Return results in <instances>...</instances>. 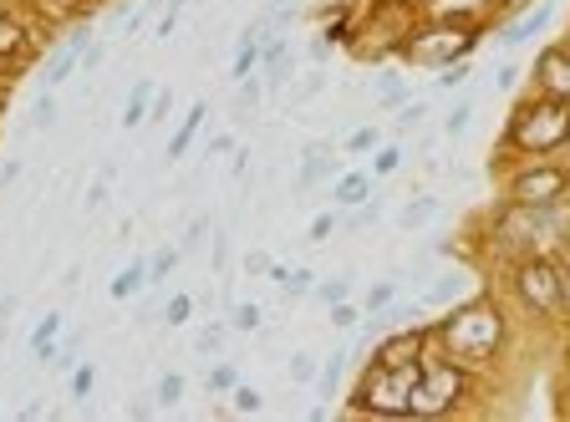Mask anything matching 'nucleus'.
<instances>
[{
	"instance_id": "nucleus-11",
	"label": "nucleus",
	"mask_w": 570,
	"mask_h": 422,
	"mask_svg": "<svg viewBox=\"0 0 570 422\" xmlns=\"http://www.w3.org/2000/svg\"><path fill=\"white\" fill-rule=\"evenodd\" d=\"M550 21H556V0H530V6L514 11L504 26H494V41L499 47H524V41H534Z\"/></svg>"
},
{
	"instance_id": "nucleus-8",
	"label": "nucleus",
	"mask_w": 570,
	"mask_h": 422,
	"mask_svg": "<svg viewBox=\"0 0 570 422\" xmlns=\"http://www.w3.org/2000/svg\"><path fill=\"white\" fill-rule=\"evenodd\" d=\"M428 356V326H392L367 346V362L377 366H407Z\"/></svg>"
},
{
	"instance_id": "nucleus-10",
	"label": "nucleus",
	"mask_w": 570,
	"mask_h": 422,
	"mask_svg": "<svg viewBox=\"0 0 570 422\" xmlns=\"http://www.w3.org/2000/svg\"><path fill=\"white\" fill-rule=\"evenodd\" d=\"M36 57V36L21 16L0 0V71H21L26 61Z\"/></svg>"
},
{
	"instance_id": "nucleus-36",
	"label": "nucleus",
	"mask_w": 570,
	"mask_h": 422,
	"mask_svg": "<svg viewBox=\"0 0 570 422\" xmlns=\"http://www.w3.org/2000/svg\"><path fill=\"white\" fill-rule=\"evenodd\" d=\"M316 301H321V305L352 301V275H332V281H316Z\"/></svg>"
},
{
	"instance_id": "nucleus-6",
	"label": "nucleus",
	"mask_w": 570,
	"mask_h": 422,
	"mask_svg": "<svg viewBox=\"0 0 570 422\" xmlns=\"http://www.w3.org/2000/svg\"><path fill=\"white\" fill-rule=\"evenodd\" d=\"M510 295L524 316L534 321H566L560 311V275H556V255H520L510 259Z\"/></svg>"
},
{
	"instance_id": "nucleus-32",
	"label": "nucleus",
	"mask_w": 570,
	"mask_h": 422,
	"mask_svg": "<svg viewBox=\"0 0 570 422\" xmlns=\"http://www.w3.org/2000/svg\"><path fill=\"white\" fill-rule=\"evenodd\" d=\"M469 122H474V97H459V102L443 112V138H463Z\"/></svg>"
},
{
	"instance_id": "nucleus-46",
	"label": "nucleus",
	"mask_w": 570,
	"mask_h": 422,
	"mask_svg": "<svg viewBox=\"0 0 570 422\" xmlns=\"http://www.w3.org/2000/svg\"><path fill=\"white\" fill-rule=\"evenodd\" d=\"M229 402H235V412H261V408H265V398H261L255 387H245V382L229 392Z\"/></svg>"
},
{
	"instance_id": "nucleus-28",
	"label": "nucleus",
	"mask_w": 570,
	"mask_h": 422,
	"mask_svg": "<svg viewBox=\"0 0 570 422\" xmlns=\"http://www.w3.org/2000/svg\"><path fill=\"white\" fill-rule=\"evenodd\" d=\"M265 97H271V92H265V77H261V71H249L245 82H235V112H255Z\"/></svg>"
},
{
	"instance_id": "nucleus-31",
	"label": "nucleus",
	"mask_w": 570,
	"mask_h": 422,
	"mask_svg": "<svg viewBox=\"0 0 570 422\" xmlns=\"http://www.w3.org/2000/svg\"><path fill=\"white\" fill-rule=\"evenodd\" d=\"M184 392H189V382H184V372H164V376H158V382H154V402H158V408H178V402H184Z\"/></svg>"
},
{
	"instance_id": "nucleus-45",
	"label": "nucleus",
	"mask_w": 570,
	"mask_h": 422,
	"mask_svg": "<svg viewBox=\"0 0 570 422\" xmlns=\"http://www.w3.org/2000/svg\"><path fill=\"white\" fill-rule=\"evenodd\" d=\"M332 51H336V41L326 31H316V36H311V47H306V61H311V67H321V61H332Z\"/></svg>"
},
{
	"instance_id": "nucleus-17",
	"label": "nucleus",
	"mask_w": 570,
	"mask_h": 422,
	"mask_svg": "<svg viewBox=\"0 0 570 422\" xmlns=\"http://www.w3.org/2000/svg\"><path fill=\"white\" fill-rule=\"evenodd\" d=\"M346 366H352V346H336V352L326 356V362H321L316 382H311V387H316V398H321V402H332L336 392H342V376H346Z\"/></svg>"
},
{
	"instance_id": "nucleus-47",
	"label": "nucleus",
	"mask_w": 570,
	"mask_h": 422,
	"mask_svg": "<svg viewBox=\"0 0 570 422\" xmlns=\"http://www.w3.org/2000/svg\"><path fill=\"white\" fill-rule=\"evenodd\" d=\"M556 275H560V311L570 321V259L566 255H556Z\"/></svg>"
},
{
	"instance_id": "nucleus-25",
	"label": "nucleus",
	"mask_w": 570,
	"mask_h": 422,
	"mask_svg": "<svg viewBox=\"0 0 570 422\" xmlns=\"http://www.w3.org/2000/svg\"><path fill=\"white\" fill-rule=\"evenodd\" d=\"M239 382H245V376H239V366H235V362H214L209 372H204V387H209L214 398H229V392H235Z\"/></svg>"
},
{
	"instance_id": "nucleus-19",
	"label": "nucleus",
	"mask_w": 570,
	"mask_h": 422,
	"mask_svg": "<svg viewBox=\"0 0 570 422\" xmlns=\"http://www.w3.org/2000/svg\"><path fill=\"white\" fill-rule=\"evenodd\" d=\"M61 326H67V316H61V311H47V316L36 321V331H31V356H36V362L51 366V356H57V341H61Z\"/></svg>"
},
{
	"instance_id": "nucleus-44",
	"label": "nucleus",
	"mask_w": 570,
	"mask_h": 422,
	"mask_svg": "<svg viewBox=\"0 0 570 422\" xmlns=\"http://www.w3.org/2000/svg\"><path fill=\"white\" fill-rule=\"evenodd\" d=\"M229 331H261V305L239 301L235 311H229Z\"/></svg>"
},
{
	"instance_id": "nucleus-2",
	"label": "nucleus",
	"mask_w": 570,
	"mask_h": 422,
	"mask_svg": "<svg viewBox=\"0 0 570 422\" xmlns=\"http://www.w3.org/2000/svg\"><path fill=\"white\" fill-rule=\"evenodd\" d=\"M484 26L479 16H463V11H449V16H417L407 26V36L397 41L392 57L403 61V67H423V71H439V67H453V61H469L474 47L484 41Z\"/></svg>"
},
{
	"instance_id": "nucleus-12",
	"label": "nucleus",
	"mask_w": 570,
	"mask_h": 422,
	"mask_svg": "<svg viewBox=\"0 0 570 422\" xmlns=\"http://www.w3.org/2000/svg\"><path fill=\"white\" fill-rule=\"evenodd\" d=\"M326 178H336L332 168V143L311 138L306 148H301V174H296V194H311L316 184H326Z\"/></svg>"
},
{
	"instance_id": "nucleus-13",
	"label": "nucleus",
	"mask_w": 570,
	"mask_h": 422,
	"mask_svg": "<svg viewBox=\"0 0 570 422\" xmlns=\"http://www.w3.org/2000/svg\"><path fill=\"white\" fill-rule=\"evenodd\" d=\"M377 194V178H372V168H346V174L332 178V209H352V204L372 199Z\"/></svg>"
},
{
	"instance_id": "nucleus-52",
	"label": "nucleus",
	"mask_w": 570,
	"mask_h": 422,
	"mask_svg": "<svg viewBox=\"0 0 570 422\" xmlns=\"http://www.w3.org/2000/svg\"><path fill=\"white\" fill-rule=\"evenodd\" d=\"M16 178H21V158H6V164H0V188H11Z\"/></svg>"
},
{
	"instance_id": "nucleus-51",
	"label": "nucleus",
	"mask_w": 570,
	"mask_h": 422,
	"mask_svg": "<svg viewBox=\"0 0 570 422\" xmlns=\"http://www.w3.org/2000/svg\"><path fill=\"white\" fill-rule=\"evenodd\" d=\"M321 82H326V77H321V71H306V82L296 87V97H291V102H311V97L321 92Z\"/></svg>"
},
{
	"instance_id": "nucleus-38",
	"label": "nucleus",
	"mask_w": 570,
	"mask_h": 422,
	"mask_svg": "<svg viewBox=\"0 0 570 422\" xmlns=\"http://www.w3.org/2000/svg\"><path fill=\"white\" fill-rule=\"evenodd\" d=\"M428 112H433L428 102H407V107H397V112H392V118H397V122H392V133H413V128H423Z\"/></svg>"
},
{
	"instance_id": "nucleus-4",
	"label": "nucleus",
	"mask_w": 570,
	"mask_h": 422,
	"mask_svg": "<svg viewBox=\"0 0 570 422\" xmlns=\"http://www.w3.org/2000/svg\"><path fill=\"white\" fill-rule=\"evenodd\" d=\"M417 376H423V362H407V366L362 362V372H356V382H352V392H346L342 412H346V418H382V422L407 418Z\"/></svg>"
},
{
	"instance_id": "nucleus-29",
	"label": "nucleus",
	"mask_w": 570,
	"mask_h": 422,
	"mask_svg": "<svg viewBox=\"0 0 570 422\" xmlns=\"http://www.w3.org/2000/svg\"><path fill=\"white\" fill-rule=\"evenodd\" d=\"M194 316H199V295H174V301L164 305V326L168 331H184Z\"/></svg>"
},
{
	"instance_id": "nucleus-18",
	"label": "nucleus",
	"mask_w": 570,
	"mask_h": 422,
	"mask_svg": "<svg viewBox=\"0 0 570 422\" xmlns=\"http://www.w3.org/2000/svg\"><path fill=\"white\" fill-rule=\"evenodd\" d=\"M77 67H82V47H71V41H67V47H57L47 57V67H41V92H57V87L67 82Z\"/></svg>"
},
{
	"instance_id": "nucleus-57",
	"label": "nucleus",
	"mask_w": 570,
	"mask_h": 422,
	"mask_svg": "<svg viewBox=\"0 0 570 422\" xmlns=\"http://www.w3.org/2000/svg\"><path fill=\"white\" fill-rule=\"evenodd\" d=\"M407 6H428V0H407Z\"/></svg>"
},
{
	"instance_id": "nucleus-22",
	"label": "nucleus",
	"mask_w": 570,
	"mask_h": 422,
	"mask_svg": "<svg viewBox=\"0 0 570 422\" xmlns=\"http://www.w3.org/2000/svg\"><path fill=\"white\" fill-rule=\"evenodd\" d=\"M382 143H387V133H382L377 122H362V128H352V133L342 138V148L352 153V158H372V153H377Z\"/></svg>"
},
{
	"instance_id": "nucleus-7",
	"label": "nucleus",
	"mask_w": 570,
	"mask_h": 422,
	"mask_svg": "<svg viewBox=\"0 0 570 422\" xmlns=\"http://www.w3.org/2000/svg\"><path fill=\"white\" fill-rule=\"evenodd\" d=\"M510 204H560L570 199V164L566 158H514L504 174Z\"/></svg>"
},
{
	"instance_id": "nucleus-37",
	"label": "nucleus",
	"mask_w": 570,
	"mask_h": 422,
	"mask_svg": "<svg viewBox=\"0 0 570 422\" xmlns=\"http://www.w3.org/2000/svg\"><path fill=\"white\" fill-rule=\"evenodd\" d=\"M57 112H61V107H57V92H41V97L31 102V128H41V133L57 128Z\"/></svg>"
},
{
	"instance_id": "nucleus-39",
	"label": "nucleus",
	"mask_w": 570,
	"mask_h": 422,
	"mask_svg": "<svg viewBox=\"0 0 570 422\" xmlns=\"http://www.w3.org/2000/svg\"><path fill=\"white\" fill-rule=\"evenodd\" d=\"M336 229H342V209H321L316 219H311V229H306V239L311 245H321V239H332Z\"/></svg>"
},
{
	"instance_id": "nucleus-23",
	"label": "nucleus",
	"mask_w": 570,
	"mask_h": 422,
	"mask_svg": "<svg viewBox=\"0 0 570 422\" xmlns=\"http://www.w3.org/2000/svg\"><path fill=\"white\" fill-rule=\"evenodd\" d=\"M271 281L285 291V301H301V295L316 291V275H311V271H291V265H271Z\"/></svg>"
},
{
	"instance_id": "nucleus-1",
	"label": "nucleus",
	"mask_w": 570,
	"mask_h": 422,
	"mask_svg": "<svg viewBox=\"0 0 570 422\" xmlns=\"http://www.w3.org/2000/svg\"><path fill=\"white\" fill-rule=\"evenodd\" d=\"M428 346H433V352H449L453 362L474 366V372H484V366H494L499 356H504V346H510V321H504L494 295H469V301L449 305V311L428 326Z\"/></svg>"
},
{
	"instance_id": "nucleus-30",
	"label": "nucleus",
	"mask_w": 570,
	"mask_h": 422,
	"mask_svg": "<svg viewBox=\"0 0 570 422\" xmlns=\"http://www.w3.org/2000/svg\"><path fill=\"white\" fill-rule=\"evenodd\" d=\"M67 392L77 402H87L97 392V362H71V372H67Z\"/></svg>"
},
{
	"instance_id": "nucleus-14",
	"label": "nucleus",
	"mask_w": 570,
	"mask_h": 422,
	"mask_svg": "<svg viewBox=\"0 0 570 422\" xmlns=\"http://www.w3.org/2000/svg\"><path fill=\"white\" fill-rule=\"evenodd\" d=\"M154 97H158V82H154V77H138V82L128 87V97H122V128H128V133L148 128V112H154Z\"/></svg>"
},
{
	"instance_id": "nucleus-20",
	"label": "nucleus",
	"mask_w": 570,
	"mask_h": 422,
	"mask_svg": "<svg viewBox=\"0 0 570 422\" xmlns=\"http://www.w3.org/2000/svg\"><path fill=\"white\" fill-rule=\"evenodd\" d=\"M433 214H439V199H433V194H413V199L397 209V229H403V235H417V229L433 224Z\"/></svg>"
},
{
	"instance_id": "nucleus-43",
	"label": "nucleus",
	"mask_w": 570,
	"mask_h": 422,
	"mask_svg": "<svg viewBox=\"0 0 570 422\" xmlns=\"http://www.w3.org/2000/svg\"><path fill=\"white\" fill-rule=\"evenodd\" d=\"M326 311H332V326L336 331L362 326V305H356V301H336V305H326Z\"/></svg>"
},
{
	"instance_id": "nucleus-58",
	"label": "nucleus",
	"mask_w": 570,
	"mask_h": 422,
	"mask_svg": "<svg viewBox=\"0 0 570 422\" xmlns=\"http://www.w3.org/2000/svg\"><path fill=\"white\" fill-rule=\"evenodd\" d=\"M566 47H570V36H566Z\"/></svg>"
},
{
	"instance_id": "nucleus-54",
	"label": "nucleus",
	"mask_w": 570,
	"mask_h": 422,
	"mask_svg": "<svg viewBox=\"0 0 570 422\" xmlns=\"http://www.w3.org/2000/svg\"><path fill=\"white\" fill-rule=\"evenodd\" d=\"M107 199V178H97V184H92V194H87V209H97V204H102Z\"/></svg>"
},
{
	"instance_id": "nucleus-56",
	"label": "nucleus",
	"mask_w": 570,
	"mask_h": 422,
	"mask_svg": "<svg viewBox=\"0 0 570 422\" xmlns=\"http://www.w3.org/2000/svg\"><path fill=\"white\" fill-rule=\"evenodd\" d=\"M560 255H566V259H570V235H566V245H560Z\"/></svg>"
},
{
	"instance_id": "nucleus-5",
	"label": "nucleus",
	"mask_w": 570,
	"mask_h": 422,
	"mask_svg": "<svg viewBox=\"0 0 570 422\" xmlns=\"http://www.w3.org/2000/svg\"><path fill=\"white\" fill-rule=\"evenodd\" d=\"M474 392H479L474 366H463V362H453L449 352H433V346H428L407 418H453V412H463L474 402Z\"/></svg>"
},
{
	"instance_id": "nucleus-41",
	"label": "nucleus",
	"mask_w": 570,
	"mask_h": 422,
	"mask_svg": "<svg viewBox=\"0 0 570 422\" xmlns=\"http://www.w3.org/2000/svg\"><path fill=\"white\" fill-rule=\"evenodd\" d=\"M469 71H474L469 61H453V67H439V71H433V77H439L433 87H439V92H459V87L469 82Z\"/></svg>"
},
{
	"instance_id": "nucleus-24",
	"label": "nucleus",
	"mask_w": 570,
	"mask_h": 422,
	"mask_svg": "<svg viewBox=\"0 0 570 422\" xmlns=\"http://www.w3.org/2000/svg\"><path fill=\"white\" fill-rule=\"evenodd\" d=\"M459 291H463V275H439V281L423 291L417 305H428V311H449V305H459Z\"/></svg>"
},
{
	"instance_id": "nucleus-40",
	"label": "nucleus",
	"mask_w": 570,
	"mask_h": 422,
	"mask_svg": "<svg viewBox=\"0 0 570 422\" xmlns=\"http://www.w3.org/2000/svg\"><path fill=\"white\" fill-rule=\"evenodd\" d=\"M209 235H214L209 214H194V219H189V229H184V239H178V249H184V255H194V249H199Z\"/></svg>"
},
{
	"instance_id": "nucleus-27",
	"label": "nucleus",
	"mask_w": 570,
	"mask_h": 422,
	"mask_svg": "<svg viewBox=\"0 0 570 422\" xmlns=\"http://www.w3.org/2000/svg\"><path fill=\"white\" fill-rule=\"evenodd\" d=\"M407 102H413V92L403 87V77H397V71H382V87H377L382 112H397V107H407Z\"/></svg>"
},
{
	"instance_id": "nucleus-21",
	"label": "nucleus",
	"mask_w": 570,
	"mask_h": 422,
	"mask_svg": "<svg viewBox=\"0 0 570 422\" xmlns=\"http://www.w3.org/2000/svg\"><path fill=\"white\" fill-rule=\"evenodd\" d=\"M397 291H403V285L392 281V275H382V281H372L367 291H362V316H377V311H387V305H397Z\"/></svg>"
},
{
	"instance_id": "nucleus-15",
	"label": "nucleus",
	"mask_w": 570,
	"mask_h": 422,
	"mask_svg": "<svg viewBox=\"0 0 570 422\" xmlns=\"http://www.w3.org/2000/svg\"><path fill=\"white\" fill-rule=\"evenodd\" d=\"M204 118H209V107H204V102H194L189 112H184V122H178V133H174V138H168V148H164V158H168V164H184V153L194 148V138H199Z\"/></svg>"
},
{
	"instance_id": "nucleus-3",
	"label": "nucleus",
	"mask_w": 570,
	"mask_h": 422,
	"mask_svg": "<svg viewBox=\"0 0 570 422\" xmlns=\"http://www.w3.org/2000/svg\"><path fill=\"white\" fill-rule=\"evenodd\" d=\"M570 148V102L556 97H520L504 122L494 164H514V158H560Z\"/></svg>"
},
{
	"instance_id": "nucleus-34",
	"label": "nucleus",
	"mask_w": 570,
	"mask_h": 422,
	"mask_svg": "<svg viewBox=\"0 0 570 422\" xmlns=\"http://www.w3.org/2000/svg\"><path fill=\"white\" fill-rule=\"evenodd\" d=\"M377 219H382V199L372 194V199L352 204V209L342 214V229H367V224H377Z\"/></svg>"
},
{
	"instance_id": "nucleus-42",
	"label": "nucleus",
	"mask_w": 570,
	"mask_h": 422,
	"mask_svg": "<svg viewBox=\"0 0 570 422\" xmlns=\"http://www.w3.org/2000/svg\"><path fill=\"white\" fill-rule=\"evenodd\" d=\"M316 372H321V362L311 352H296L285 362V376H291V382H316Z\"/></svg>"
},
{
	"instance_id": "nucleus-26",
	"label": "nucleus",
	"mask_w": 570,
	"mask_h": 422,
	"mask_svg": "<svg viewBox=\"0 0 570 422\" xmlns=\"http://www.w3.org/2000/svg\"><path fill=\"white\" fill-rule=\"evenodd\" d=\"M178 259H184V249L178 245H158L154 255H148V285H164L168 275L178 271Z\"/></svg>"
},
{
	"instance_id": "nucleus-53",
	"label": "nucleus",
	"mask_w": 570,
	"mask_h": 422,
	"mask_svg": "<svg viewBox=\"0 0 570 422\" xmlns=\"http://www.w3.org/2000/svg\"><path fill=\"white\" fill-rule=\"evenodd\" d=\"M102 57H107V47H97V41H92V47L82 51V71H97V67H102Z\"/></svg>"
},
{
	"instance_id": "nucleus-16",
	"label": "nucleus",
	"mask_w": 570,
	"mask_h": 422,
	"mask_svg": "<svg viewBox=\"0 0 570 422\" xmlns=\"http://www.w3.org/2000/svg\"><path fill=\"white\" fill-rule=\"evenodd\" d=\"M142 291H154V285H148V259H128V265H122L118 275H112V285H107V295H112V301H138Z\"/></svg>"
},
{
	"instance_id": "nucleus-50",
	"label": "nucleus",
	"mask_w": 570,
	"mask_h": 422,
	"mask_svg": "<svg viewBox=\"0 0 570 422\" xmlns=\"http://www.w3.org/2000/svg\"><path fill=\"white\" fill-rule=\"evenodd\" d=\"M271 265H275V259L265 255V249H249V255H245V275H271Z\"/></svg>"
},
{
	"instance_id": "nucleus-55",
	"label": "nucleus",
	"mask_w": 570,
	"mask_h": 422,
	"mask_svg": "<svg viewBox=\"0 0 570 422\" xmlns=\"http://www.w3.org/2000/svg\"><path fill=\"white\" fill-rule=\"evenodd\" d=\"M494 6H499V11H504V16H514V11H524L530 0H494Z\"/></svg>"
},
{
	"instance_id": "nucleus-48",
	"label": "nucleus",
	"mask_w": 570,
	"mask_h": 422,
	"mask_svg": "<svg viewBox=\"0 0 570 422\" xmlns=\"http://www.w3.org/2000/svg\"><path fill=\"white\" fill-rule=\"evenodd\" d=\"M494 87H499V92H514V87H520V67H514V61H504V67L494 71Z\"/></svg>"
},
{
	"instance_id": "nucleus-35",
	"label": "nucleus",
	"mask_w": 570,
	"mask_h": 422,
	"mask_svg": "<svg viewBox=\"0 0 570 422\" xmlns=\"http://www.w3.org/2000/svg\"><path fill=\"white\" fill-rule=\"evenodd\" d=\"M225 336H229V321H204L199 341H194V352H199V356H219V346H225Z\"/></svg>"
},
{
	"instance_id": "nucleus-49",
	"label": "nucleus",
	"mask_w": 570,
	"mask_h": 422,
	"mask_svg": "<svg viewBox=\"0 0 570 422\" xmlns=\"http://www.w3.org/2000/svg\"><path fill=\"white\" fill-rule=\"evenodd\" d=\"M229 153H235V133H219V138H209L204 158H229Z\"/></svg>"
},
{
	"instance_id": "nucleus-9",
	"label": "nucleus",
	"mask_w": 570,
	"mask_h": 422,
	"mask_svg": "<svg viewBox=\"0 0 570 422\" xmlns=\"http://www.w3.org/2000/svg\"><path fill=\"white\" fill-rule=\"evenodd\" d=\"M530 87L540 97L570 102V47H566V41H550V47H540V57L530 61Z\"/></svg>"
},
{
	"instance_id": "nucleus-33",
	"label": "nucleus",
	"mask_w": 570,
	"mask_h": 422,
	"mask_svg": "<svg viewBox=\"0 0 570 422\" xmlns=\"http://www.w3.org/2000/svg\"><path fill=\"white\" fill-rule=\"evenodd\" d=\"M367 168H372V178H392L403 168V143H382V148L367 158Z\"/></svg>"
}]
</instances>
